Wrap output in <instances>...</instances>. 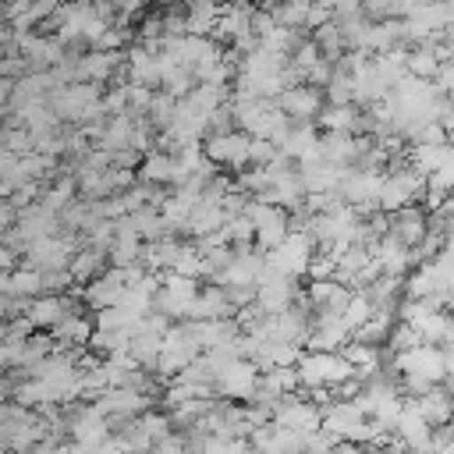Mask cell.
Instances as JSON below:
<instances>
[{
	"label": "cell",
	"mask_w": 454,
	"mask_h": 454,
	"mask_svg": "<svg viewBox=\"0 0 454 454\" xmlns=\"http://www.w3.org/2000/svg\"><path fill=\"white\" fill-rule=\"evenodd\" d=\"M390 234L404 245H419L429 234V209L422 202H408L397 213H390Z\"/></svg>",
	"instance_id": "5"
},
{
	"label": "cell",
	"mask_w": 454,
	"mask_h": 454,
	"mask_svg": "<svg viewBox=\"0 0 454 454\" xmlns=\"http://www.w3.org/2000/svg\"><path fill=\"white\" fill-rule=\"evenodd\" d=\"M223 14V0H199L188 7V32L192 35H213L216 21Z\"/></svg>",
	"instance_id": "11"
},
{
	"label": "cell",
	"mask_w": 454,
	"mask_h": 454,
	"mask_svg": "<svg viewBox=\"0 0 454 454\" xmlns=\"http://www.w3.org/2000/svg\"><path fill=\"white\" fill-rule=\"evenodd\" d=\"M440 64H443V60L436 57L433 43H422L419 50H408V71H411V74H419V78H436Z\"/></svg>",
	"instance_id": "14"
},
{
	"label": "cell",
	"mask_w": 454,
	"mask_h": 454,
	"mask_svg": "<svg viewBox=\"0 0 454 454\" xmlns=\"http://www.w3.org/2000/svg\"><path fill=\"white\" fill-rule=\"evenodd\" d=\"M372 312H376V301L369 298V291H355V294H351V301H348V309L340 312V319H344V323L351 326V333H355V330H358Z\"/></svg>",
	"instance_id": "15"
},
{
	"label": "cell",
	"mask_w": 454,
	"mask_h": 454,
	"mask_svg": "<svg viewBox=\"0 0 454 454\" xmlns=\"http://www.w3.org/2000/svg\"><path fill=\"white\" fill-rule=\"evenodd\" d=\"M436 383L429 380V376H422V372H401V394L404 397H422V394H429Z\"/></svg>",
	"instance_id": "16"
},
{
	"label": "cell",
	"mask_w": 454,
	"mask_h": 454,
	"mask_svg": "<svg viewBox=\"0 0 454 454\" xmlns=\"http://www.w3.org/2000/svg\"><path fill=\"white\" fill-rule=\"evenodd\" d=\"M106 262H110V252L85 241V245L74 252V259H71V273H74L78 284H89L92 277H99V273L106 270Z\"/></svg>",
	"instance_id": "9"
},
{
	"label": "cell",
	"mask_w": 454,
	"mask_h": 454,
	"mask_svg": "<svg viewBox=\"0 0 454 454\" xmlns=\"http://www.w3.org/2000/svg\"><path fill=\"white\" fill-rule=\"evenodd\" d=\"M124 287H128L124 266H114L110 262V270H103L99 277H92L89 284H82V298H85L89 309H106V305H117L121 301Z\"/></svg>",
	"instance_id": "3"
},
{
	"label": "cell",
	"mask_w": 454,
	"mask_h": 454,
	"mask_svg": "<svg viewBox=\"0 0 454 454\" xmlns=\"http://www.w3.org/2000/svg\"><path fill=\"white\" fill-rule=\"evenodd\" d=\"M415 401H419L422 415H426L433 426H440V422H450V419H454V394L447 390V383H436L429 394H422V397H415Z\"/></svg>",
	"instance_id": "10"
},
{
	"label": "cell",
	"mask_w": 454,
	"mask_h": 454,
	"mask_svg": "<svg viewBox=\"0 0 454 454\" xmlns=\"http://www.w3.org/2000/svg\"><path fill=\"white\" fill-rule=\"evenodd\" d=\"M262 380V369L252 358H238L231 362L220 376H216V397H231V401H252L255 387Z\"/></svg>",
	"instance_id": "2"
},
{
	"label": "cell",
	"mask_w": 454,
	"mask_h": 454,
	"mask_svg": "<svg viewBox=\"0 0 454 454\" xmlns=\"http://www.w3.org/2000/svg\"><path fill=\"white\" fill-rule=\"evenodd\" d=\"M376 259H380L383 273H397V277H404V270L411 266V245H404L401 238L387 234V238L376 241Z\"/></svg>",
	"instance_id": "8"
},
{
	"label": "cell",
	"mask_w": 454,
	"mask_h": 454,
	"mask_svg": "<svg viewBox=\"0 0 454 454\" xmlns=\"http://www.w3.org/2000/svg\"><path fill=\"white\" fill-rule=\"evenodd\" d=\"M319 149H323V156L330 160V163H340V167H348V163H355V153H358V135L355 131H323L319 135Z\"/></svg>",
	"instance_id": "7"
},
{
	"label": "cell",
	"mask_w": 454,
	"mask_h": 454,
	"mask_svg": "<svg viewBox=\"0 0 454 454\" xmlns=\"http://www.w3.org/2000/svg\"><path fill=\"white\" fill-rule=\"evenodd\" d=\"M277 103L291 114V121H319V114H323V106H326V92H319L316 85L301 82V85H294V89H284V92L277 96Z\"/></svg>",
	"instance_id": "4"
},
{
	"label": "cell",
	"mask_w": 454,
	"mask_h": 454,
	"mask_svg": "<svg viewBox=\"0 0 454 454\" xmlns=\"http://www.w3.org/2000/svg\"><path fill=\"white\" fill-rule=\"evenodd\" d=\"M160 351H163V333H153V330H135V333H131V355H135L142 365H153V369H156Z\"/></svg>",
	"instance_id": "13"
},
{
	"label": "cell",
	"mask_w": 454,
	"mask_h": 454,
	"mask_svg": "<svg viewBox=\"0 0 454 454\" xmlns=\"http://www.w3.org/2000/svg\"><path fill=\"white\" fill-rule=\"evenodd\" d=\"M206 156L216 163V167H231V170H241L248 167V149H252V135L245 128H231V131H216V135H206L202 142Z\"/></svg>",
	"instance_id": "1"
},
{
	"label": "cell",
	"mask_w": 454,
	"mask_h": 454,
	"mask_svg": "<svg viewBox=\"0 0 454 454\" xmlns=\"http://www.w3.org/2000/svg\"><path fill=\"white\" fill-rule=\"evenodd\" d=\"M0 291L4 294H18V298H39L43 294V270H35L28 262H21L14 270H4Z\"/></svg>",
	"instance_id": "6"
},
{
	"label": "cell",
	"mask_w": 454,
	"mask_h": 454,
	"mask_svg": "<svg viewBox=\"0 0 454 454\" xmlns=\"http://www.w3.org/2000/svg\"><path fill=\"white\" fill-rule=\"evenodd\" d=\"M145 114H149V121H153L156 131H167V128L174 124V117H177V96L167 92V89H156V92H153V103H149Z\"/></svg>",
	"instance_id": "12"
}]
</instances>
